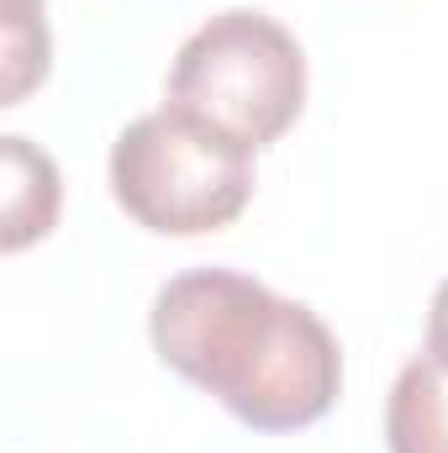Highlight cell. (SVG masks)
Listing matches in <instances>:
<instances>
[{
    "mask_svg": "<svg viewBox=\"0 0 448 453\" xmlns=\"http://www.w3.org/2000/svg\"><path fill=\"white\" fill-rule=\"evenodd\" d=\"M158 358L217 395L253 433H301L343 390V348L328 322L237 269H185L153 296Z\"/></svg>",
    "mask_w": 448,
    "mask_h": 453,
    "instance_id": "obj_1",
    "label": "cell"
},
{
    "mask_svg": "<svg viewBox=\"0 0 448 453\" xmlns=\"http://www.w3.org/2000/svg\"><path fill=\"white\" fill-rule=\"evenodd\" d=\"M164 106L259 153L280 142L306 106V53L274 16L222 11L174 53Z\"/></svg>",
    "mask_w": 448,
    "mask_h": 453,
    "instance_id": "obj_2",
    "label": "cell"
},
{
    "mask_svg": "<svg viewBox=\"0 0 448 453\" xmlns=\"http://www.w3.org/2000/svg\"><path fill=\"white\" fill-rule=\"evenodd\" d=\"M112 196L158 237L222 232L253 201V153L196 116L158 106L112 142Z\"/></svg>",
    "mask_w": 448,
    "mask_h": 453,
    "instance_id": "obj_3",
    "label": "cell"
},
{
    "mask_svg": "<svg viewBox=\"0 0 448 453\" xmlns=\"http://www.w3.org/2000/svg\"><path fill=\"white\" fill-rule=\"evenodd\" d=\"M385 443L390 453H448V369L433 353L396 374L385 401Z\"/></svg>",
    "mask_w": 448,
    "mask_h": 453,
    "instance_id": "obj_4",
    "label": "cell"
},
{
    "mask_svg": "<svg viewBox=\"0 0 448 453\" xmlns=\"http://www.w3.org/2000/svg\"><path fill=\"white\" fill-rule=\"evenodd\" d=\"M58 164L27 137H5V253H21L27 242L48 237L58 222Z\"/></svg>",
    "mask_w": 448,
    "mask_h": 453,
    "instance_id": "obj_5",
    "label": "cell"
},
{
    "mask_svg": "<svg viewBox=\"0 0 448 453\" xmlns=\"http://www.w3.org/2000/svg\"><path fill=\"white\" fill-rule=\"evenodd\" d=\"M42 0H5V101L21 106L27 90L48 74V27L37 21Z\"/></svg>",
    "mask_w": 448,
    "mask_h": 453,
    "instance_id": "obj_6",
    "label": "cell"
},
{
    "mask_svg": "<svg viewBox=\"0 0 448 453\" xmlns=\"http://www.w3.org/2000/svg\"><path fill=\"white\" fill-rule=\"evenodd\" d=\"M428 353L448 369V280L438 285L433 296V311H428Z\"/></svg>",
    "mask_w": 448,
    "mask_h": 453,
    "instance_id": "obj_7",
    "label": "cell"
}]
</instances>
